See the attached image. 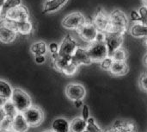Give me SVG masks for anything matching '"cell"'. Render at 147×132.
Segmentation results:
<instances>
[{
	"instance_id": "cell-1",
	"label": "cell",
	"mask_w": 147,
	"mask_h": 132,
	"mask_svg": "<svg viewBox=\"0 0 147 132\" xmlns=\"http://www.w3.org/2000/svg\"><path fill=\"white\" fill-rule=\"evenodd\" d=\"M128 27V19L126 13L119 9L114 10L109 14V26L106 33L125 35Z\"/></svg>"
},
{
	"instance_id": "cell-2",
	"label": "cell",
	"mask_w": 147,
	"mask_h": 132,
	"mask_svg": "<svg viewBox=\"0 0 147 132\" xmlns=\"http://www.w3.org/2000/svg\"><path fill=\"white\" fill-rule=\"evenodd\" d=\"M10 100L13 102L17 111L20 112H23L32 105V99L30 96L20 88L13 89Z\"/></svg>"
},
{
	"instance_id": "cell-3",
	"label": "cell",
	"mask_w": 147,
	"mask_h": 132,
	"mask_svg": "<svg viewBox=\"0 0 147 132\" xmlns=\"http://www.w3.org/2000/svg\"><path fill=\"white\" fill-rule=\"evenodd\" d=\"M92 62H100L108 56V48L105 42H93L86 48Z\"/></svg>"
},
{
	"instance_id": "cell-4",
	"label": "cell",
	"mask_w": 147,
	"mask_h": 132,
	"mask_svg": "<svg viewBox=\"0 0 147 132\" xmlns=\"http://www.w3.org/2000/svg\"><path fill=\"white\" fill-rule=\"evenodd\" d=\"M22 113L29 127H37L44 121V112L39 106L31 105Z\"/></svg>"
},
{
	"instance_id": "cell-5",
	"label": "cell",
	"mask_w": 147,
	"mask_h": 132,
	"mask_svg": "<svg viewBox=\"0 0 147 132\" xmlns=\"http://www.w3.org/2000/svg\"><path fill=\"white\" fill-rule=\"evenodd\" d=\"M86 22L85 16L78 11L68 14L62 20V26L70 30H78Z\"/></svg>"
},
{
	"instance_id": "cell-6",
	"label": "cell",
	"mask_w": 147,
	"mask_h": 132,
	"mask_svg": "<svg viewBox=\"0 0 147 132\" xmlns=\"http://www.w3.org/2000/svg\"><path fill=\"white\" fill-rule=\"evenodd\" d=\"M3 22L4 25L12 29L17 34H21L23 35H28L33 31V24L29 20L26 21H14L7 18L3 19Z\"/></svg>"
},
{
	"instance_id": "cell-7",
	"label": "cell",
	"mask_w": 147,
	"mask_h": 132,
	"mask_svg": "<svg viewBox=\"0 0 147 132\" xmlns=\"http://www.w3.org/2000/svg\"><path fill=\"white\" fill-rule=\"evenodd\" d=\"M78 35L84 42L90 43L95 42L96 36L97 35L98 29L96 28L92 22H85L78 30H76Z\"/></svg>"
},
{
	"instance_id": "cell-8",
	"label": "cell",
	"mask_w": 147,
	"mask_h": 132,
	"mask_svg": "<svg viewBox=\"0 0 147 132\" xmlns=\"http://www.w3.org/2000/svg\"><path fill=\"white\" fill-rule=\"evenodd\" d=\"M78 47V45L75 38L71 35L68 34L60 42L58 54L60 56H72Z\"/></svg>"
},
{
	"instance_id": "cell-9",
	"label": "cell",
	"mask_w": 147,
	"mask_h": 132,
	"mask_svg": "<svg viewBox=\"0 0 147 132\" xmlns=\"http://www.w3.org/2000/svg\"><path fill=\"white\" fill-rule=\"evenodd\" d=\"M92 22L98 31L106 33L109 26V15L102 8H98L93 16Z\"/></svg>"
},
{
	"instance_id": "cell-10",
	"label": "cell",
	"mask_w": 147,
	"mask_h": 132,
	"mask_svg": "<svg viewBox=\"0 0 147 132\" xmlns=\"http://www.w3.org/2000/svg\"><path fill=\"white\" fill-rule=\"evenodd\" d=\"M124 42V35L114 33H106L105 43L108 48V56L112 57L114 52L119 48L122 47Z\"/></svg>"
},
{
	"instance_id": "cell-11",
	"label": "cell",
	"mask_w": 147,
	"mask_h": 132,
	"mask_svg": "<svg viewBox=\"0 0 147 132\" xmlns=\"http://www.w3.org/2000/svg\"><path fill=\"white\" fill-rule=\"evenodd\" d=\"M65 94L71 101L83 100L86 95V90L84 86L78 83H71L65 87Z\"/></svg>"
},
{
	"instance_id": "cell-12",
	"label": "cell",
	"mask_w": 147,
	"mask_h": 132,
	"mask_svg": "<svg viewBox=\"0 0 147 132\" xmlns=\"http://www.w3.org/2000/svg\"><path fill=\"white\" fill-rule=\"evenodd\" d=\"M4 18L14 20V21H26L29 20V11L28 8L22 4L13 8L7 11Z\"/></svg>"
},
{
	"instance_id": "cell-13",
	"label": "cell",
	"mask_w": 147,
	"mask_h": 132,
	"mask_svg": "<svg viewBox=\"0 0 147 132\" xmlns=\"http://www.w3.org/2000/svg\"><path fill=\"white\" fill-rule=\"evenodd\" d=\"M72 59L78 66H81V65L88 66L92 63V61L89 55L87 49L82 47L77 48L74 54H72Z\"/></svg>"
},
{
	"instance_id": "cell-14",
	"label": "cell",
	"mask_w": 147,
	"mask_h": 132,
	"mask_svg": "<svg viewBox=\"0 0 147 132\" xmlns=\"http://www.w3.org/2000/svg\"><path fill=\"white\" fill-rule=\"evenodd\" d=\"M17 33L12 29L4 25L3 20L0 22V42L3 43H11L16 38Z\"/></svg>"
},
{
	"instance_id": "cell-15",
	"label": "cell",
	"mask_w": 147,
	"mask_h": 132,
	"mask_svg": "<svg viewBox=\"0 0 147 132\" xmlns=\"http://www.w3.org/2000/svg\"><path fill=\"white\" fill-rule=\"evenodd\" d=\"M29 128L28 124L27 123L23 113L18 112V113L13 118L12 121V131L14 132H26Z\"/></svg>"
},
{
	"instance_id": "cell-16",
	"label": "cell",
	"mask_w": 147,
	"mask_h": 132,
	"mask_svg": "<svg viewBox=\"0 0 147 132\" xmlns=\"http://www.w3.org/2000/svg\"><path fill=\"white\" fill-rule=\"evenodd\" d=\"M109 72L114 76H123L129 72V67L126 61H114Z\"/></svg>"
},
{
	"instance_id": "cell-17",
	"label": "cell",
	"mask_w": 147,
	"mask_h": 132,
	"mask_svg": "<svg viewBox=\"0 0 147 132\" xmlns=\"http://www.w3.org/2000/svg\"><path fill=\"white\" fill-rule=\"evenodd\" d=\"M129 33L133 37L136 38H146L147 37V24H144L140 22H134L130 29Z\"/></svg>"
},
{
	"instance_id": "cell-18",
	"label": "cell",
	"mask_w": 147,
	"mask_h": 132,
	"mask_svg": "<svg viewBox=\"0 0 147 132\" xmlns=\"http://www.w3.org/2000/svg\"><path fill=\"white\" fill-rule=\"evenodd\" d=\"M68 0H47L43 5V13H53L62 8Z\"/></svg>"
},
{
	"instance_id": "cell-19",
	"label": "cell",
	"mask_w": 147,
	"mask_h": 132,
	"mask_svg": "<svg viewBox=\"0 0 147 132\" xmlns=\"http://www.w3.org/2000/svg\"><path fill=\"white\" fill-rule=\"evenodd\" d=\"M52 130L54 132H70V122L64 118H58L53 120Z\"/></svg>"
},
{
	"instance_id": "cell-20",
	"label": "cell",
	"mask_w": 147,
	"mask_h": 132,
	"mask_svg": "<svg viewBox=\"0 0 147 132\" xmlns=\"http://www.w3.org/2000/svg\"><path fill=\"white\" fill-rule=\"evenodd\" d=\"M87 122L82 117L75 118L70 122V132H84L86 131Z\"/></svg>"
},
{
	"instance_id": "cell-21",
	"label": "cell",
	"mask_w": 147,
	"mask_h": 132,
	"mask_svg": "<svg viewBox=\"0 0 147 132\" xmlns=\"http://www.w3.org/2000/svg\"><path fill=\"white\" fill-rule=\"evenodd\" d=\"M113 128L119 132H136L135 125L132 122L118 120L113 125Z\"/></svg>"
},
{
	"instance_id": "cell-22",
	"label": "cell",
	"mask_w": 147,
	"mask_h": 132,
	"mask_svg": "<svg viewBox=\"0 0 147 132\" xmlns=\"http://www.w3.org/2000/svg\"><path fill=\"white\" fill-rule=\"evenodd\" d=\"M30 51L34 56L45 55L47 53V45L43 41L35 42L30 46Z\"/></svg>"
},
{
	"instance_id": "cell-23",
	"label": "cell",
	"mask_w": 147,
	"mask_h": 132,
	"mask_svg": "<svg viewBox=\"0 0 147 132\" xmlns=\"http://www.w3.org/2000/svg\"><path fill=\"white\" fill-rule=\"evenodd\" d=\"M1 110L3 111V113L4 116L9 117L12 118L18 113V111H17L16 105L13 104V102L10 99L6 100V102L4 103V105H3Z\"/></svg>"
},
{
	"instance_id": "cell-24",
	"label": "cell",
	"mask_w": 147,
	"mask_h": 132,
	"mask_svg": "<svg viewBox=\"0 0 147 132\" xmlns=\"http://www.w3.org/2000/svg\"><path fill=\"white\" fill-rule=\"evenodd\" d=\"M13 93V88L9 82L0 80V96L5 98L6 99H10Z\"/></svg>"
},
{
	"instance_id": "cell-25",
	"label": "cell",
	"mask_w": 147,
	"mask_h": 132,
	"mask_svg": "<svg viewBox=\"0 0 147 132\" xmlns=\"http://www.w3.org/2000/svg\"><path fill=\"white\" fill-rule=\"evenodd\" d=\"M22 4V0H5L3 7L0 10V13H1V16L3 19L5 16V14L7 13V11H9V10L16 8L19 5Z\"/></svg>"
},
{
	"instance_id": "cell-26",
	"label": "cell",
	"mask_w": 147,
	"mask_h": 132,
	"mask_svg": "<svg viewBox=\"0 0 147 132\" xmlns=\"http://www.w3.org/2000/svg\"><path fill=\"white\" fill-rule=\"evenodd\" d=\"M78 67L79 66L74 61V60L71 59V61L64 67V69L61 71V73H63L64 74H65L67 76H72L77 73Z\"/></svg>"
},
{
	"instance_id": "cell-27",
	"label": "cell",
	"mask_w": 147,
	"mask_h": 132,
	"mask_svg": "<svg viewBox=\"0 0 147 132\" xmlns=\"http://www.w3.org/2000/svg\"><path fill=\"white\" fill-rule=\"evenodd\" d=\"M112 58H113L114 61H126V60L127 58V51L123 47H121V48H119L118 49H116L114 52V54L112 55Z\"/></svg>"
},
{
	"instance_id": "cell-28",
	"label": "cell",
	"mask_w": 147,
	"mask_h": 132,
	"mask_svg": "<svg viewBox=\"0 0 147 132\" xmlns=\"http://www.w3.org/2000/svg\"><path fill=\"white\" fill-rule=\"evenodd\" d=\"M87 126H86V131L87 132H103L102 129L98 126V125L96 123V120L93 118H89L87 120Z\"/></svg>"
},
{
	"instance_id": "cell-29",
	"label": "cell",
	"mask_w": 147,
	"mask_h": 132,
	"mask_svg": "<svg viewBox=\"0 0 147 132\" xmlns=\"http://www.w3.org/2000/svg\"><path fill=\"white\" fill-rule=\"evenodd\" d=\"M12 121L13 118L4 116L0 120V129L2 130H11L12 129Z\"/></svg>"
},
{
	"instance_id": "cell-30",
	"label": "cell",
	"mask_w": 147,
	"mask_h": 132,
	"mask_svg": "<svg viewBox=\"0 0 147 132\" xmlns=\"http://www.w3.org/2000/svg\"><path fill=\"white\" fill-rule=\"evenodd\" d=\"M113 58L110 57V56H107L106 58H104L102 61H101L99 63H100V67L102 69L105 70V71H109L112 64H113Z\"/></svg>"
},
{
	"instance_id": "cell-31",
	"label": "cell",
	"mask_w": 147,
	"mask_h": 132,
	"mask_svg": "<svg viewBox=\"0 0 147 132\" xmlns=\"http://www.w3.org/2000/svg\"><path fill=\"white\" fill-rule=\"evenodd\" d=\"M139 14H140V22L144 23V24H147V7L145 6L144 4L142 6H140L139 8V10H138Z\"/></svg>"
},
{
	"instance_id": "cell-32",
	"label": "cell",
	"mask_w": 147,
	"mask_h": 132,
	"mask_svg": "<svg viewBox=\"0 0 147 132\" xmlns=\"http://www.w3.org/2000/svg\"><path fill=\"white\" fill-rule=\"evenodd\" d=\"M140 87L144 90L147 92V73H143L140 78Z\"/></svg>"
},
{
	"instance_id": "cell-33",
	"label": "cell",
	"mask_w": 147,
	"mask_h": 132,
	"mask_svg": "<svg viewBox=\"0 0 147 132\" xmlns=\"http://www.w3.org/2000/svg\"><path fill=\"white\" fill-rule=\"evenodd\" d=\"M59 45L56 42H51L48 45V49H49V52L51 54H58L59 53Z\"/></svg>"
},
{
	"instance_id": "cell-34",
	"label": "cell",
	"mask_w": 147,
	"mask_h": 132,
	"mask_svg": "<svg viewBox=\"0 0 147 132\" xmlns=\"http://www.w3.org/2000/svg\"><path fill=\"white\" fill-rule=\"evenodd\" d=\"M95 41L99 42H105V41H106V33L102 32V31H98Z\"/></svg>"
},
{
	"instance_id": "cell-35",
	"label": "cell",
	"mask_w": 147,
	"mask_h": 132,
	"mask_svg": "<svg viewBox=\"0 0 147 132\" xmlns=\"http://www.w3.org/2000/svg\"><path fill=\"white\" fill-rule=\"evenodd\" d=\"M82 118L84 120H87L90 118V109L89 106L86 105H83V109H82Z\"/></svg>"
},
{
	"instance_id": "cell-36",
	"label": "cell",
	"mask_w": 147,
	"mask_h": 132,
	"mask_svg": "<svg viewBox=\"0 0 147 132\" xmlns=\"http://www.w3.org/2000/svg\"><path fill=\"white\" fill-rule=\"evenodd\" d=\"M131 18H132V21L134 22H140V14L138 12V10H133L131 11V15H130Z\"/></svg>"
},
{
	"instance_id": "cell-37",
	"label": "cell",
	"mask_w": 147,
	"mask_h": 132,
	"mask_svg": "<svg viewBox=\"0 0 147 132\" xmlns=\"http://www.w3.org/2000/svg\"><path fill=\"white\" fill-rule=\"evenodd\" d=\"M34 61L37 64H43L46 61L45 55H36L34 56Z\"/></svg>"
},
{
	"instance_id": "cell-38",
	"label": "cell",
	"mask_w": 147,
	"mask_h": 132,
	"mask_svg": "<svg viewBox=\"0 0 147 132\" xmlns=\"http://www.w3.org/2000/svg\"><path fill=\"white\" fill-rule=\"evenodd\" d=\"M73 103H74V105L77 107V108H80L81 106H83L84 105H83V100H75V101H73Z\"/></svg>"
},
{
	"instance_id": "cell-39",
	"label": "cell",
	"mask_w": 147,
	"mask_h": 132,
	"mask_svg": "<svg viewBox=\"0 0 147 132\" xmlns=\"http://www.w3.org/2000/svg\"><path fill=\"white\" fill-rule=\"evenodd\" d=\"M6 100H7V99H6L5 98L0 96V110L2 109V107H3V105H4V103L6 102Z\"/></svg>"
},
{
	"instance_id": "cell-40",
	"label": "cell",
	"mask_w": 147,
	"mask_h": 132,
	"mask_svg": "<svg viewBox=\"0 0 147 132\" xmlns=\"http://www.w3.org/2000/svg\"><path fill=\"white\" fill-rule=\"evenodd\" d=\"M105 132H119L117 130H115V129H114L113 127L111 128V129H109V130H108V131H106Z\"/></svg>"
},
{
	"instance_id": "cell-41",
	"label": "cell",
	"mask_w": 147,
	"mask_h": 132,
	"mask_svg": "<svg viewBox=\"0 0 147 132\" xmlns=\"http://www.w3.org/2000/svg\"><path fill=\"white\" fill-rule=\"evenodd\" d=\"M0 132H14L12 130H2L0 129Z\"/></svg>"
},
{
	"instance_id": "cell-42",
	"label": "cell",
	"mask_w": 147,
	"mask_h": 132,
	"mask_svg": "<svg viewBox=\"0 0 147 132\" xmlns=\"http://www.w3.org/2000/svg\"><path fill=\"white\" fill-rule=\"evenodd\" d=\"M4 2H5V0H0V10H1V8L3 7V5Z\"/></svg>"
},
{
	"instance_id": "cell-43",
	"label": "cell",
	"mask_w": 147,
	"mask_h": 132,
	"mask_svg": "<svg viewBox=\"0 0 147 132\" xmlns=\"http://www.w3.org/2000/svg\"><path fill=\"white\" fill-rule=\"evenodd\" d=\"M144 63H145V65L147 67V54H146V56L144 57Z\"/></svg>"
},
{
	"instance_id": "cell-44",
	"label": "cell",
	"mask_w": 147,
	"mask_h": 132,
	"mask_svg": "<svg viewBox=\"0 0 147 132\" xmlns=\"http://www.w3.org/2000/svg\"><path fill=\"white\" fill-rule=\"evenodd\" d=\"M142 2H143L144 5H145V6H146V7H147V0H142Z\"/></svg>"
},
{
	"instance_id": "cell-45",
	"label": "cell",
	"mask_w": 147,
	"mask_h": 132,
	"mask_svg": "<svg viewBox=\"0 0 147 132\" xmlns=\"http://www.w3.org/2000/svg\"><path fill=\"white\" fill-rule=\"evenodd\" d=\"M145 44H146V46L147 47V37L146 38V40H145Z\"/></svg>"
},
{
	"instance_id": "cell-46",
	"label": "cell",
	"mask_w": 147,
	"mask_h": 132,
	"mask_svg": "<svg viewBox=\"0 0 147 132\" xmlns=\"http://www.w3.org/2000/svg\"><path fill=\"white\" fill-rule=\"evenodd\" d=\"M43 132H54L53 130H51V131H43Z\"/></svg>"
},
{
	"instance_id": "cell-47",
	"label": "cell",
	"mask_w": 147,
	"mask_h": 132,
	"mask_svg": "<svg viewBox=\"0 0 147 132\" xmlns=\"http://www.w3.org/2000/svg\"><path fill=\"white\" fill-rule=\"evenodd\" d=\"M84 132H87V131H84Z\"/></svg>"
}]
</instances>
